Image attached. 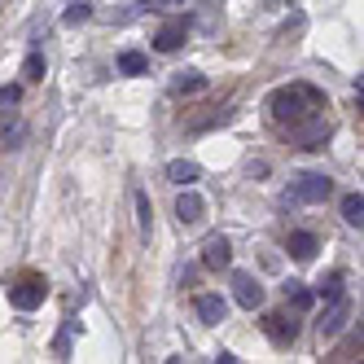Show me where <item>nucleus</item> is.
Instances as JSON below:
<instances>
[{"label":"nucleus","mask_w":364,"mask_h":364,"mask_svg":"<svg viewBox=\"0 0 364 364\" xmlns=\"http://www.w3.org/2000/svg\"><path fill=\"white\" fill-rule=\"evenodd\" d=\"M185 40H189V22L185 18H171V22H163V31L154 36V48H159V53H176Z\"/></svg>","instance_id":"6e6552de"},{"label":"nucleus","mask_w":364,"mask_h":364,"mask_svg":"<svg viewBox=\"0 0 364 364\" xmlns=\"http://www.w3.org/2000/svg\"><path fill=\"white\" fill-rule=\"evenodd\" d=\"M338 294H343V272L321 277V299H338Z\"/></svg>","instance_id":"412c9836"},{"label":"nucleus","mask_w":364,"mask_h":364,"mask_svg":"<svg viewBox=\"0 0 364 364\" xmlns=\"http://www.w3.org/2000/svg\"><path fill=\"white\" fill-rule=\"evenodd\" d=\"M22 80H27V84H40L44 80V58L40 53H27V62H22Z\"/></svg>","instance_id":"a211bd4d"},{"label":"nucleus","mask_w":364,"mask_h":364,"mask_svg":"<svg viewBox=\"0 0 364 364\" xmlns=\"http://www.w3.org/2000/svg\"><path fill=\"white\" fill-rule=\"evenodd\" d=\"M285 299H290V307H294V311H307L311 303H316V294H311L307 285H299V281H290V285H285Z\"/></svg>","instance_id":"dca6fc26"},{"label":"nucleus","mask_w":364,"mask_h":364,"mask_svg":"<svg viewBox=\"0 0 364 364\" xmlns=\"http://www.w3.org/2000/svg\"><path fill=\"white\" fill-rule=\"evenodd\" d=\"M88 18H92V5H84V0H75V5L66 9V18H62V22H66V27H80V22H88Z\"/></svg>","instance_id":"aec40b11"},{"label":"nucleus","mask_w":364,"mask_h":364,"mask_svg":"<svg viewBox=\"0 0 364 364\" xmlns=\"http://www.w3.org/2000/svg\"><path fill=\"white\" fill-rule=\"evenodd\" d=\"M176 220H180V228H193V224H202V220H206V198H202V193H193V185L176 198Z\"/></svg>","instance_id":"423d86ee"},{"label":"nucleus","mask_w":364,"mask_h":364,"mask_svg":"<svg viewBox=\"0 0 364 364\" xmlns=\"http://www.w3.org/2000/svg\"><path fill=\"white\" fill-rule=\"evenodd\" d=\"M264 333L272 338L277 347H290L294 338H299V321H290V316H281V311H268V316H264Z\"/></svg>","instance_id":"0eeeda50"},{"label":"nucleus","mask_w":364,"mask_h":364,"mask_svg":"<svg viewBox=\"0 0 364 364\" xmlns=\"http://www.w3.org/2000/svg\"><path fill=\"white\" fill-rule=\"evenodd\" d=\"M347 351H364V321L351 329V338H347Z\"/></svg>","instance_id":"4be33fe9"},{"label":"nucleus","mask_w":364,"mask_h":364,"mask_svg":"<svg viewBox=\"0 0 364 364\" xmlns=\"http://www.w3.org/2000/svg\"><path fill=\"white\" fill-rule=\"evenodd\" d=\"M232 299H237L242 307H259V303H264V285H259L250 272H232Z\"/></svg>","instance_id":"1a4fd4ad"},{"label":"nucleus","mask_w":364,"mask_h":364,"mask_svg":"<svg viewBox=\"0 0 364 364\" xmlns=\"http://www.w3.org/2000/svg\"><path fill=\"white\" fill-rule=\"evenodd\" d=\"M18 97H22V92H18L14 84H5V92H0V101H5V110H9V106H18Z\"/></svg>","instance_id":"b1692460"},{"label":"nucleus","mask_w":364,"mask_h":364,"mask_svg":"<svg viewBox=\"0 0 364 364\" xmlns=\"http://www.w3.org/2000/svg\"><path fill=\"white\" fill-rule=\"evenodd\" d=\"M119 70H123V75H141V70H145V53H136V48L119 53Z\"/></svg>","instance_id":"6ab92c4d"},{"label":"nucleus","mask_w":364,"mask_h":364,"mask_svg":"<svg viewBox=\"0 0 364 364\" xmlns=\"http://www.w3.org/2000/svg\"><path fill=\"white\" fill-rule=\"evenodd\" d=\"M193 311H198L202 325H220V321L228 316V299H220V294H198Z\"/></svg>","instance_id":"9d476101"},{"label":"nucleus","mask_w":364,"mask_h":364,"mask_svg":"<svg viewBox=\"0 0 364 364\" xmlns=\"http://www.w3.org/2000/svg\"><path fill=\"white\" fill-rule=\"evenodd\" d=\"M167 180H171V185H180V189H189V185H198V180H202V167L176 159V163H167Z\"/></svg>","instance_id":"f8f14e48"},{"label":"nucleus","mask_w":364,"mask_h":364,"mask_svg":"<svg viewBox=\"0 0 364 364\" xmlns=\"http://www.w3.org/2000/svg\"><path fill=\"white\" fill-rule=\"evenodd\" d=\"M171 88L185 92V97H189V92H202V88H206V75H198V70H180L176 80H171Z\"/></svg>","instance_id":"4468645a"},{"label":"nucleus","mask_w":364,"mask_h":364,"mask_svg":"<svg viewBox=\"0 0 364 364\" xmlns=\"http://www.w3.org/2000/svg\"><path fill=\"white\" fill-rule=\"evenodd\" d=\"M329 176H321V171H303L299 180H294V189H290V198L294 202H325L329 198Z\"/></svg>","instance_id":"39448f33"},{"label":"nucleus","mask_w":364,"mask_h":364,"mask_svg":"<svg viewBox=\"0 0 364 364\" xmlns=\"http://www.w3.org/2000/svg\"><path fill=\"white\" fill-rule=\"evenodd\" d=\"M347 321H351V299L347 294H338V299H325V311H321V333L325 338H338V333H343L347 329Z\"/></svg>","instance_id":"7ed1b4c3"},{"label":"nucleus","mask_w":364,"mask_h":364,"mask_svg":"<svg viewBox=\"0 0 364 364\" xmlns=\"http://www.w3.org/2000/svg\"><path fill=\"white\" fill-rule=\"evenodd\" d=\"M18 141H22V127H18V123H14V127L5 123V149H18Z\"/></svg>","instance_id":"5701e85b"},{"label":"nucleus","mask_w":364,"mask_h":364,"mask_svg":"<svg viewBox=\"0 0 364 364\" xmlns=\"http://www.w3.org/2000/svg\"><path fill=\"white\" fill-rule=\"evenodd\" d=\"M176 5H185V0H149V9H176Z\"/></svg>","instance_id":"393cba45"},{"label":"nucleus","mask_w":364,"mask_h":364,"mask_svg":"<svg viewBox=\"0 0 364 364\" xmlns=\"http://www.w3.org/2000/svg\"><path fill=\"white\" fill-rule=\"evenodd\" d=\"M44 294H48V285H44L40 277H22L18 285H9V303H14L18 311H36V307L44 303Z\"/></svg>","instance_id":"20e7f679"},{"label":"nucleus","mask_w":364,"mask_h":364,"mask_svg":"<svg viewBox=\"0 0 364 364\" xmlns=\"http://www.w3.org/2000/svg\"><path fill=\"white\" fill-rule=\"evenodd\" d=\"M290 136H294V145H299V149H325V141H329V119L316 110V114L299 119V123L290 127Z\"/></svg>","instance_id":"f03ea898"},{"label":"nucleus","mask_w":364,"mask_h":364,"mask_svg":"<svg viewBox=\"0 0 364 364\" xmlns=\"http://www.w3.org/2000/svg\"><path fill=\"white\" fill-rule=\"evenodd\" d=\"M202 264L206 268H228L232 264V246H228V237H206V246H202Z\"/></svg>","instance_id":"9b49d317"},{"label":"nucleus","mask_w":364,"mask_h":364,"mask_svg":"<svg viewBox=\"0 0 364 364\" xmlns=\"http://www.w3.org/2000/svg\"><path fill=\"white\" fill-rule=\"evenodd\" d=\"M343 220H347L351 228H364V198H360V193H347V198H343Z\"/></svg>","instance_id":"2eb2a0df"},{"label":"nucleus","mask_w":364,"mask_h":364,"mask_svg":"<svg viewBox=\"0 0 364 364\" xmlns=\"http://www.w3.org/2000/svg\"><path fill=\"white\" fill-rule=\"evenodd\" d=\"M355 92H364V75H360V80H355Z\"/></svg>","instance_id":"a878e982"},{"label":"nucleus","mask_w":364,"mask_h":364,"mask_svg":"<svg viewBox=\"0 0 364 364\" xmlns=\"http://www.w3.org/2000/svg\"><path fill=\"white\" fill-rule=\"evenodd\" d=\"M136 224H141L145 237L154 232V206H149V193L145 189H136Z\"/></svg>","instance_id":"f3484780"},{"label":"nucleus","mask_w":364,"mask_h":364,"mask_svg":"<svg viewBox=\"0 0 364 364\" xmlns=\"http://www.w3.org/2000/svg\"><path fill=\"white\" fill-rule=\"evenodd\" d=\"M321 106H325V97L311 88V84H285V88H277V92L268 97V114H272V123H281V127H294L299 119L316 114Z\"/></svg>","instance_id":"f257e3e1"},{"label":"nucleus","mask_w":364,"mask_h":364,"mask_svg":"<svg viewBox=\"0 0 364 364\" xmlns=\"http://www.w3.org/2000/svg\"><path fill=\"white\" fill-rule=\"evenodd\" d=\"M290 259H299V264H307L311 255H316V237H311V232H290Z\"/></svg>","instance_id":"ddd939ff"}]
</instances>
